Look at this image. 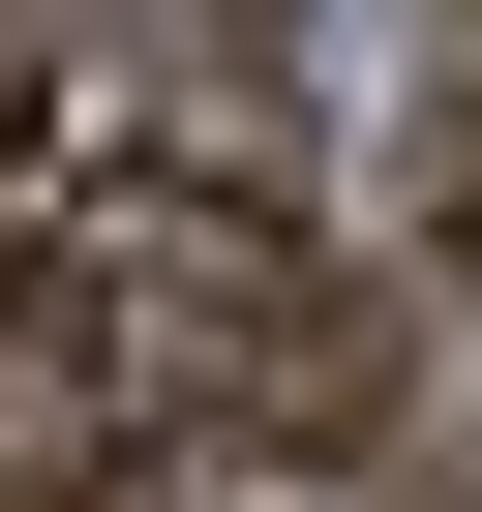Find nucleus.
Wrapping results in <instances>:
<instances>
[{
    "instance_id": "obj_4",
    "label": "nucleus",
    "mask_w": 482,
    "mask_h": 512,
    "mask_svg": "<svg viewBox=\"0 0 482 512\" xmlns=\"http://www.w3.org/2000/svg\"><path fill=\"white\" fill-rule=\"evenodd\" d=\"M241 31H272V0H241Z\"/></svg>"
},
{
    "instance_id": "obj_3",
    "label": "nucleus",
    "mask_w": 482,
    "mask_h": 512,
    "mask_svg": "<svg viewBox=\"0 0 482 512\" xmlns=\"http://www.w3.org/2000/svg\"><path fill=\"white\" fill-rule=\"evenodd\" d=\"M0 512H181V452H0Z\"/></svg>"
},
{
    "instance_id": "obj_2",
    "label": "nucleus",
    "mask_w": 482,
    "mask_h": 512,
    "mask_svg": "<svg viewBox=\"0 0 482 512\" xmlns=\"http://www.w3.org/2000/svg\"><path fill=\"white\" fill-rule=\"evenodd\" d=\"M422 241L482 272V0H452V61H422Z\"/></svg>"
},
{
    "instance_id": "obj_1",
    "label": "nucleus",
    "mask_w": 482,
    "mask_h": 512,
    "mask_svg": "<svg viewBox=\"0 0 482 512\" xmlns=\"http://www.w3.org/2000/svg\"><path fill=\"white\" fill-rule=\"evenodd\" d=\"M211 392H241V452H392V302L362 272H272Z\"/></svg>"
}]
</instances>
